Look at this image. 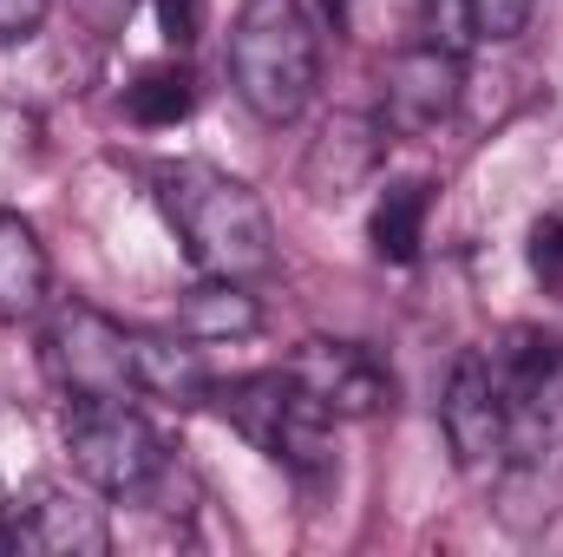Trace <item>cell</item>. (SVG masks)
<instances>
[{
    "instance_id": "6da1fadb",
    "label": "cell",
    "mask_w": 563,
    "mask_h": 557,
    "mask_svg": "<svg viewBox=\"0 0 563 557\" xmlns=\"http://www.w3.org/2000/svg\"><path fill=\"white\" fill-rule=\"evenodd\" d=\"M157 204L184 243V256L203 276H230L250 282L276 263V223L263 210V197L217 171V164H164L157 171Z\"/></svg>"
},
{
    "instance_id": "7a4b0ae2",
    "label": "cell",
    "mask_w": 563,
    "mask_h": 557,
    "mask_svg": "<svg viewBox=\"0 0 563 557\" xmlns=\"http://www.w3.org/2000/svg\"><path fill=\"white\" fill-rule=\"evenodd\" d=\"M230 79H236V99L263 125H288L314 99L321 40L301 0H243L230 26Z\"/></svg>"
},
{
    "instance_id": "3957f363",
    "label": "cell",
    "mask_w": 563,
    "mask_h": 557,
    "mask_svg": "<svg viewBox=\"0 0 563 557\" xmlns=\"http://www.w3.org/2000/svg\"><path fill=\"white\" fill-rule=\"evenodd\" d=\"M210 407L230 419L256 452H269L295 479H321L328 472V414L295 387V374H236L210 387Z\"/></svg>"
},
{
    "instance_id": "277c9868",
    "label": "cell",
    "mask_w": 563,
    "mask_h": 557,
    "mask_svg": "<svg viewBox=\"0 0 563 557\" xmlns=\"http://www.w3.org/2000/svg\"><path fill=\"white\" fill-rule=\"evenodd\" d=\"M66 452L79 479L112 499H139L164 472V439L151 433V419L132 401H112V394H86L66 407Z\"/></svg>"
},
{
    "instance_id": "5b68a950",
    "label": "cell",
    "mask_w": 563,
    "mask_h": 557,
    "mask_svg": "<svg viewBox=\"0 0 563 557\" xmlns=\"http://www.w3.org/2000/svg\"><path fill=\"white\" fill-rule=\"evenodd\" d=\"M132 335L139 328H119L112 315L86 308V302H66L46 335H40V361L46 374L86 401V394H112V401H132L139 394V361H132Z\"/></svg>"
},
{
    "instance_id": "8992f818",
    "label": "cell",
    "mask_w": 563,
    "mask_h": 557,
    "mask_svg": "<svg viewBox=\"0 0 563 557\" xmlns=\"http://www.w3.org/2000/svg\"><path fill=\"white\" fill-rule=\"evenodd\" d=\"M439 426H445V446L465 472H485L505 459V433H511V401H505V374L492 361V348H465L452 381H445V401H439Z\"/></svg>"
},
{
    "instance_id": "52a82bcc",
    "label": "cell",
    "mask_w": 563,
    "mask_h": 557,
    "mask_svg": "<svg viewBox=\"0 0 563 557\" xmlns=\"http://www.w3.org/2000/svg\"><path fill=\"white\" fill-rule=\"evenodd\" d=\"M288 374H295V387L321 407L328 419H374L394 407V374L374 361V348H361V341H328V335H314V341H301L295 354H288Z\"/></svg>"
},
{
    "instance_id": "ba28073f",
    "label": "cell",
    "mask_w": 563,
    "mask_h": 557,
    "mask_svg": "<svg viewBox=\"0 0 563 557\" xmlns=\"http://www.w3.org/2000/svg\"><path fill=\"white\" fill-rule=\"evenodd\" d=\"M112 545L106 512L66 485H33L26 499L0 505V551H46V557H99Z\"/></svg>"
},
{
    "instance_id": "9c48e42d",
    "label": "cell",
    "mask_w": 563,
    "mask_h": 557,
    "mask_svg": "<svg viewBox=\"0 0 563 557\" xmlns=\"http://www.w3.org/2000/svg\"><path fill=\"white\" fill-rule=\"evenodd\" d=\"M459 112V53L452 46H407L387 66L380 86V125L387 139H426Z\"/></svg>"
},
{
    "instance_id": "30bf717a",
    "label": "cell",
    "mask_w": 563,
    "mask_h": 557,
    "mask_svg": "<svg viewBox=\"0 0 563 557\" xmlns=\"http://www.w3.org/2000/svg\"><path fill=\"white\" fill-rule=\"evenodd\" d=\"M380 151H387V125H380V119H334V125L314 139L301 177H308L314 197H347L361 177H374Z\"/></svg>"
},
{
    "instance_id": "8fae6325",
    "label": "cell",
    "mask_w": 563,
    "mask_h": 557,
    "mask_svg": "<svg viewBox=\"0 0 563 557\" xmlns=\"http://www.w3.org/2000/svg\"><path fill=\"white\" fill-rule=\"evenodd\" d=\"M46 243L20 210H0V321H33L46 308Z\"/></svg>"
},
{
    "instance_id": "7c38bea8",
    "label": "cell",
    "mask_w": 563,
    "mask_h": 557,
    "mask_svg": "<svg viewBox=\"0 0 563 557\" xmlns=\"http://www.w3.org/2000/svg\"><path fill=\"white\" fill-rule=\"evenodd\" d=\"M177 328H184L190 341H243V335L263 328V308H256V295H250L243 282L203 276L184 302H177Z\"/></svg>"
},
{
    "instance_id": "4fadbf2b",
    "label": "cell",
    "mask_w": 563,
    "mask_h": 557,
    "mask_svg": "<svg viewBox=\"0 0 563 557\" xmlns=\"http://www.w3.org/2000/svg\"><path fill=\"white\" fill-rule=\"evenodd\" d=\"M132 361H139V394H157L170 407H203L210 401V374L197 361V348H177L164 335H132Z\"/></svg>"
},
{
    "instance_id": "5bb4252c",
    "label": "cell",
    "mask_w": 563,
    "mask_h": 557,
    "mask_svg": "<svg viewBox=\"0 0 563 557\" xmlns=\"http://www.w3.org/2000/svg\"><path fill=\"white\" fill-rule=\"evenodd\" d=\"M426 217H432V190L426 184H387L374 217H367V237H374V256L380 263H413L426 243Z\"/></svg>"
},
{
    "instance_id": "9a60e30c",
    "label": "cell",
    "mask_w": 563,
    "mask_h": 557,
    "mask_svg": "<svg viewBox=\"0 0 563 557\" xmlns=\"http://www.w3.org/2000/svg\"><path fill=\"white\" fill-rule=\"evenodd\" d=\"M125 112L139 119L144 132L184 125V119L197 112V79H190V66H144L139 79H132V92H125Z\"/></svg>"
},
{
    "instance_id": "2e32d148",
    "label": "cell",
    "mask_w": 563,
    "mask_h": 557,
    "mask_svg": "<svg viewBox=\"0 0 563 557\" xmlns=\"http://www.w3.org/2000/svg\"><path fill=\"white\" fill-rule=\"evenodd\" d=\"M472 40H518L531 26V0H465Z\"/></svg>"
},
{
    "instance_id": "e0dca14e",
    "label": "cell",
    "mask_w": 563,
    "mask_h": 557,
    "mask_svg": "<svg viewBox=\"0 0 563 557\" xmlns=\"http://www.w3.org/2000/svg\"><path fill=\"white\" fill-rule=\"evenodd\" d=\"M531 270H538L544 282L563 276V204L558 210H544L538 230H531Z\"/></svg>"
},
{
    "instance_id": "ac0fdd59",
    "label": "cell",
    "mask_w": 563,
    "mask_h": 557,
    "mask_svg": "<svg viewBox=\"0 0 563 557\" xmlns=\"http://www.w3.org/2000/svg\"><path fill=\"white\" fill-rule=\"evenodd\" d=\"M46 7L53 0H0V46H26L46 26Z\"/></svg>"
},
{
    "instance_id": "d6986e66",
    "label": "cell",
    "mask_w": 563,
    "mask_h": 557,
    "mask_svg": "<svg viewBox=\"0 0 563 557\" xmlns=\"http://www.w3.org/2000/svg\"><path fill=\"white\" fill-rule=\"evenodd\" d=\"M157 26L170 46H190L203 33V0H157Z\"/></svg>"
},
{
    "instance_id": "ffe728a7",
    "label": "cell",
    "mask_w": 563,
    "mask_h": 557,
    "mask_svg": "<svg viewBox=\"0 0 563 557\" xmlns=\"http://www.w3.org/2000/svg\"><path fill=\"white\" fill-rule=\"evenodd\" d=\"M426 20H432V40L439 46H465L472 40V20H465V0H426Z\"/></svg>"
},
{
    "instance_id": "44dd1931",
    "label": "cell",
    "mask_w": 563,
    "mask_h": 557,
    "mask_svg": "<svg viewBox=\"0 0 563 557\" xmlns=\"http://www.w3.org/2000/svg\"><path fill=\"white\" fill-rule=\"evenodd\" d=\"M132 7L139 0H73V13L99 33V40H112V33H125V20H132Z\"/></svg>"
}]
</instances>
